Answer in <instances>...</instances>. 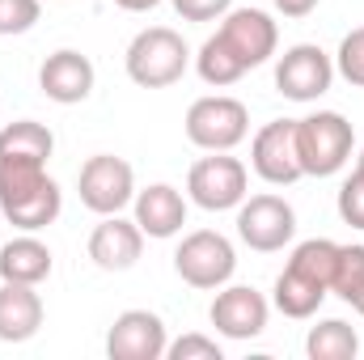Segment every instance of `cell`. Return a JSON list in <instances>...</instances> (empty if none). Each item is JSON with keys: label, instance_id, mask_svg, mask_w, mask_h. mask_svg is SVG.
<instances>
[{"label": "cell", "instance_id": "10", "mask_svg": "<svg viewBox=\"0 0 364 360\" xmlns=\"http://www.w3.org/2000/svg\"><path fill=\"white\" fill-rule=\"evenodd\" d=\"M250 170L267 186H292L305 179L296 157V119H272L250 140Z\"/></svg>", "mask_w": 364, "mask_h": 360}, {"label": "cell", "instance_id": "29", "mask_svg": "<svg viewBox=\"0 0 364 360\" xmlns=\"http://www.w3.org/2000/svg\"><path fill=\"white\" fill-rule=\"evenodd\" d=\"M170 4L182 21H220L233 9V0H170Z\"/></svg>", "mask_w": 364, "mask_h": 360}, {"label": "cell", "instance_id": "23", "mask_svg": "<svg viewBox=\"0 0 364 360\" xmlns=\"http://www.w3.org/2000/svg\"><path fill=\"white\" fill-rule=\"evenodd\" d=\"M335 263H339V242H331V238H305L288 255V268H296L301 275H309V280H318L326 288L335 280Z\"/></svg>", "mask_w": 364, "mask_h": 360}, {"label": "cell", "instance_id": "4", "mask_svg": "<svg viewBox=\"0 0 364 360\" xmlns=\"http://www.w3.org/2000/svg\"><path fill=\"white\" fill-rule=\"evenodd\" d=\"M186 140L203 153H233L246 136H250V110L246 102L229 97V93H208L195 97L186 110Z\"/></svg>", "mask_w": 364, "mask_h": 360}, {"label": "cell", "instance_id": "28", "mask_svg": "<svg viewBox=\"0 0 364 360\" xmlns=\"http://www.w3.org/2000/svg\"><path fill=\"white\" fill-rule=\"evenodd\" d=\"M335 208H339L343 225H352V229H364V174H356V170H352V174L343 179Z\"/></svg>", "mask_w": 364, "mask_h": 360}, {"label": "cell", "instance_id": "16", "mask_svg": "<svg viewBox=\"0 0 364 360\" xmlns=\"http://www.w3.org/2000/svg\"><path fill=\"white\" fill-rule=\"evenodd\" d=\"M132 221L144 229V238H157V242L178 238L186 225V195L170 182H149L132 199Z\"/></svg>", "mask_w": 364, "mask_h": 360}, {"label": "cell", "instance_id": "32", "mask_svg": "<svg viewBox=\"0 0 364 360\" xmlns=\"http://www.w3.org/2000/svg\"><path fill=\"white\" fill-rule=\"evenodd\" d=\"M352 309H356V314H360V318H364V288H360V292H356V297H352Z\"/></svg>", "mask_w": 364, "mask_h": 360}, {"label": "cell", "instance_id": "7", "mask_svg": "<svg viewBox=\"0 0 364 360\" xmlns=\"http://www.w3.org/2000/svg\"><path fill=\"white\" fill-rule=\"evenodd\" d=\"M237 238L250 250H259V255H275V250L292 246V238H296V212H292V203L284 195H272V191L246 195L237 203Z\"/></svg>", "mask_w": 364, "mask_h": 360}, {"label": "cell", "instance_id": "1", "mask_svg": "<svg viewBox=\"0 0 364 360\" xmlns=\"http://www.w3.org/2000/svg\"><path fill=\"white\" fill-rule=\"evenodd\" d=\"M0 212L13 229L38 233L60 221L64 212V191L47 174L43 162H17L0 157Z\"/></svg>", "mask_w": 364, "mask_h": 360}, {"label": "cell", "instance_id": "26", "mask_svg": "<svg viewBox=\"0 0 364 360\" xmlns=\"http://www.w3.org/2000/svg\"><path fill=\"white\" fill-rule=\"evenodd\" d=\"M43 17V0H0V38L30 34Z\"/></svg>", "mask_w": 364, "mask_h": 360}, {"label": "cell", "instance_id": "3", "mask_svg": "<svg viewBox=\"0 0 364 360\" xmlns=\"http://www.w3.org/2000/svg\"><path fill=\"white\" fill-rule=\"evenodd\" d=\"M356 149V132L339 110H314L296 119V157L305 179H335Z\"/></svg>", "mask_w": 364, "mask_h": 360}, {"label": "cell", "instance_id": "15", "mask_svg": "<svg viewBox=\"0 0 364 360\" xmlns=\"http://www.w3.org/2000/svg\"><path fill=\"white\" fill-rule=\"evenodd\" d=\"M140 255H144V229H140L136 221H127L123 212L102 216V221L93 225V233H90L93 268L127 271V268H136V263H140Z\"/></svg>", "mask_w": 364, "mask_h": 360}, {"label": "cell", "instance_id": "17", "mask_svg": "<svg viewBox=\"0 0 364 360\" xmlns=\"http://www.w3.org/2000/svg\"><path fill=\"white\" fill-rule=\"evenodd\" d=\"M43 297L34 284H9L0 280V344H26L43 327Z\"/></svg>", "mask_w": 364, "mask_h": 360}, {"label": "cell", "instance_id": "18", "mask_svg": "<svg viewBox=\"0 0 364 360\" xmlns=\"http://www.w3.org/2000/svg\"><path fill=\"white\" fill-rule=\"evenodd\" d=\"M51 271H55L51 246L38 242L34 233L9 238V242L0 246V280H9V284H34V288H38Z\"/></svg>", "mask_w": 364, "mask_h": 360}, {"label": "cell", "instance_id": "21", "mask_svg": "<svg viewBox=\"0 0 364 360\" xmlns=\"http://www.w3.org/2000/svg\"><path fill=\"white\" fill-rule=\"evenodd\" d=\"M305 356L309 360H356L360 356V331L343 318H322L305 335Z\"/></svg>", "mask_w": 364, "mask_h": 360}, {"label": "cell", "instance_id": "12", "mask_svg": "<svg viewBox=\"0 0 364 360\" xmlns=\"http://www.w3.org/2000/svg\"><path fill=\"white\" fill-rule=\"evenodd\" d=\"M216 38L246 64V73L250 68H259V64H267L275 55V47H279V26H275L272 13H263V9H229L225 17H220V26H216Z\"/></svg>", "mask_w": 364, "mask_h": 360}, {"label": "cell", "instance_id": "5", "mask_svg": "<svg viewBox=\"0 0 364 360\" xmlns=\"http://www.w3.org/2000/svg\"><path fill=\"white\" fill-rule=\"evenodd\" d=\"M246 195H250V170L229 153H208L186 170V199L203 212H237Z\"/></svg>", "mask_w": 364, "mask_h": 360}, {"label": "cell", "instance_id": "34", "mask_svg": "<svg viewBox=\"0 0 364 360\" xmlns=\"http://www.w3.org/2000/svg\"><path fill=\"white\" fill-rule=\"evenodd\" d=\"M0 115H4V102H0Z\"/></svg>", "mask_w": 364, "mask_h": 360}, {"label": "cell", "instance_id": "8", "mask_svg": "<svg viewBox=\"0 0 364 360\" xmlns=\"http://www.w3.org/2000/svg\"><path fill=\"white\" fill-rule=\"evenodd\" d=\"M77 191L93 216H114L136 199V170L114 153H93L77 174Z\"/></svg>", "mask_w": 364, "mask_h": 360}, {"label": "cell", "instance_id": "6", "mask_svg": "<svg viewBox=\"0 0 364 360\" xmlns=\"http://www.w3.org/2000/svg\"><path fill=\"white\" fill-rule=\"evenodd\" d=\"M174 271H178L182 284L191 288H203V292H216L233 280L237 271V250L225 233L216 229H195L186 233L174 250Z\"/></svg>", "mask_w": 364, "mask_h": 360}, {"label": "cell", "instance_id": "24", "mask_svg": "<svg viewBox=\"0 0 364 360\" xmlns=\"http://www.w3.org/2000/svg\"><path fill=\"white\" fill-rule=\"evenodd\" d=\"M364 288V246L352 242V246H339V263H335V280H331V292L343 297L352 305V297Z\"/></svg>", "mask_w": 364, "mask_h": 360}, {"label": "cell", "instance_id": "20", "mask_svg": "<svg viewBox=\"0 0 364 360\" xmlns=\"http://www.w3.org/2000/svg\"><path fill=\"white\" fill-rule=\"evenodd\" d=\"M55 153V136L47 123L38 119H13L0 123V157H17V162H51Z\"/></svg>", "mask_w": 364, "mask_h": 360}, {"label": "cell", "instance_id": "11", "mask_svg": "<svg viewBox=\"0 0 364 360\" xmlns=\"http://www.w3.org/2000/svg\"><path fill=\"white\" fill-rule=\"evenodd\" d=\"M267 318H272V301L259 288H250V284L216 288L212 309H208V322L225 339H259L267 331Z\"/></svg>", "mask_w": 364, "mask_h": 360}, {"label": "cell", "instance_id": "25", "mask_svg": "<svg viewBox=\"0 0 364 360\" xmlns=\"http://www.w3.org/2000/svg\"><path fill=\"white\" fill-rule=\"evenodd\" d=\"M335 77H343L352 90H364V26L348 30L335 51Z\"/></svg>", "mask_w": 364, "mask_h": 360}, {"label": "cell", "instance_id": "2", "mask_svg": "<svg viewBox=\"0 0 364 360\" xmlns=\"http://www.w3.org/2000/svg\"><path fill=\"white\" fill-rule=\"evenodd\" d=\"M123 68L127 77L140 85V90H170L178 85L191 68V47L178 30L170 26H149L140 30L132 43H127V55H123Z\"/></svg>", "mask_w": 364, "mask_h": 360}, {"label": "cell", "instance_id": "33", "mask_svg": "<svg viewBox=\"0 0 364 360\" xmlns=\"http://www.w3.org/2000/svg\"><path fill=\"white\" fill-rule=\"evenodd\" d=\"M356 174H364V149L356 153Z\"/></svg>", "mask_w": 364, "mask_h": 360}, {"label": "cell", "instance_id": "27", "mask_svg": "<svg viewBox=\"0 0 364 360\" xmlns=\"http://www.w3.org/2000/svg\"><path fill=\"white\" fill-rule=\"evenodd\" d=\"M166 360H225V352H220V344H216L212 335L191 331V335H182V339H170Z\"/></svg>", "mask_w": 364, "mask_h": 360}, {"label": "cell", "instance_id": "9", "mask_svg": "<svg viewBox=\"0 0 364 360\" xmlns=\"http://www.w3.org/2000/svg\"><path fill=\"white\" fill-rule=\"evenodd\" d=\"M335 85V55L318 43H296L275 60V90L288 102H318Z\"/></svg>", "mask_w": 364, "mask_h": 360}, {"label": "cell", "instance_id": "19", "mask_svg": "<svg viewBox=\"0 0 364 360\" xmlns=\"http://www.w3.org/2000/svg\"><path fill=\"white\" fill-rule=\"evenodd\" d=\"M331 297V288L326 284H318V280H309V275H301L296 268H288L275 275V288H272V305L284 314V318H296V322H305V318H314L318 309H322V301Z\"/></svg>", "mask_w": 364, "mask_h": 360}, {"label": "cell", "instance_id": "22", "mask_svg": "<svg viewBox=\"0 0 364 360\" xmlns=\"http://www.w3.org/2000/svg\"><path fill=\"white\" fill-rule=\"evenodd\" d=\"M195 73H199V81L203 85H212V90H229V85H237L242 77H246V64L212 34V38H203V47L195 51Z\"/></svg>", "mask_w": 364, "mask_h": 360}, {"label": "cell", "instance_id": "13", "mask_svg": "<svg viewBox=\"0 0 364 360\" xmlns=\"http://www.w3.org/2000/svg\"><path fill=\"white\" fill-rule=\"evenodd\" d=\"M170 335L161 314L153 309H123L106 331V356L110 360H166Z\"/></svg>", "mask_w": 364, "mask_h": 360}, {"label": "cell", "instance_id": "31", "mask_svg": "<svg viewBox=\"0 0 364 360\" xmlns=\"http://www.w3.org/2000/svg\"><path fill=\"white\" fill-rule=\"evenodd\" d=\"M114 4H119L123 13H153L161 0H114Z\"/></svg>", "mask_w": 364, "mask_h": 360}, {"label": "cell", "instance_id": "14", "mask_svg": "<svg viewBox=\"0 0 364 360\" xmlns=\"http://www.w3.org/2000/svg\"><path fill=\"white\" fill-rule=\"evenodd\" d=\"M93 81H97L93 60L81 55V51H73V47L51 51V55L43 60V68H38V90H43V97H51V102H60V106L85 102L93 93Z\"/></svg>", "mask_w": 364, "mask_h": 360}, {"label": "cell", "instance_id": "30", "mask_svg": "<svg viewBox=\"0 0 364 360\" xmlns=\"http://www.w3.org/2000/svg\"><path fill=\"white\" fill-rule=\"evenodd\" d=\"M272 4H275L279 17H292V21H296V17H309L322 0H272Z\"/></svg>", "mask_w": 364, "mask_h": 360}]
</instances>
